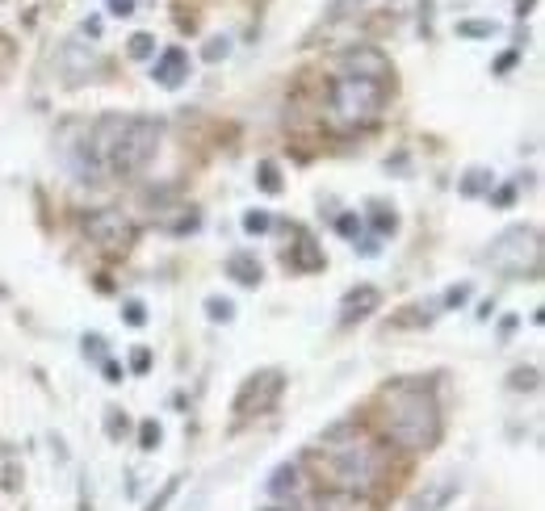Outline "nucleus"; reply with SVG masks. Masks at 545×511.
Masks as SVG:
<instances>
[{"label": "nucleus", "instance_id": "nucleus-23", "mask_svg": "<svg viewBox=\"0 0 545 511\" xmlns=\"http://www.w3.org/2000/svg\"><path fill=\"white\" fill-rule=\"evenodd\" d=\"M139 444H143V449H156V444H160V424H156V419H147V424L139 428Z\"/></svg>", "mask_w": 545, "mask_h": 511}, {"label": "nucleus", "instance_id": "nucleus-34", "mask_svg": "<svg viewBox=\"0 0 545 511\" xmlns=\"http://www.w3.org/2000/svg\"><path fill=\"white\" fill-rule=\"evenodd\" d=\"M101 373L109 377V382H122V369H118V361H101Z\"/></svg>", "mask_w": 545, "mask_h": 511}, {"label": "nucleus", "instance_id": "nucleus-25", "mask_svg": "<svg viewBox=\"0 0 545 511\" xmlns=\"http://www.w3.org/2000/svg\"><path fill=\"white\" fill-rule=\"evenodd\" d=\"M227 51H231V42H227V38H210L202 55H206L210 63H218V59H227Z\"/></svg>", "mask_w": 545, "mask_h": 511}, {"label": "nucleus", "instance_id": "nucleus-20", "mask_svg": "<svg viewBox=\"0 0 545 511\" xmlns=\"http://www.w3.org/2000/svg\"><path fill=\"white\" fill-rule=\"evenodd\" d=\"M457 34H462V38H491L495 26H491V21H462V26H457Z\"/></svg>", "mask_w": 545, "mask_h": 511}, {"label": "nucleus", "instance_id": "nucleus-30", "mask_svg": "<svg viewBox=\"0 0 545 511\" xmlns=\"http://www.w3.org/2000/svg\"><path fill=\"white\" fill-rule=\"evenodd\" d=\"M130 369H135V373H147V369H151V352H147V348H135V357H130Z\"/></svg>", "mask_w": 545, "mask_h": 511}, {"label": "nucleus", "instance_id": "nucleus-29", "mask_svg": "<svg viewBox=\"0 0 545 511\" xmlns=\"http://www.w3.org/2000/svg\"><path fill=\"white\" fill-rule=\"evenodd\" d=\"M101 352H105V340H101V336H84V357L101 361Z\"/></svg>", "mask_w": 545, "mask_h": 511}, {"label": "nucleus", "instance_id": "nucleus-35", "mask_svg": "<svg viewBox=\"0 0 545 511\" xmlns=\"http://www.w3.org/2000/svg\"><path fill=\"white\" fill-rule=\"evenodd\" d=\"M273 511H277V507H273Z\"/></svg>", "mask_w": 545, "mask_h": 511}, {"label": "nucleus", "instance_id": "nucleus-3", "mask_svg": "<svg viewBox=\"0 0 545 511\" xmlns=\"http://www.w3.org/2000/svg\"><path fill=\"white\" fill-rule=\"evenodd\" d=\"M323 461L332 474V491H369L382 474V457L357 424H336L323 436Z\"/></svg>", "mask_w": 545, "mask_h": 511}, {"label": "nucleus", "instance_id": "nucleus-2", "mask_svg": "<svg viewBox=\"0 0 545 511\" xmlns=\"http://www.w3.org/2000/svg\"><path fill=\"white\" fill-rule=\"evenodd\" d=\"M382 428L399 449L424 453L441 440V407L420 382H395L382 390Z\"/></svg>", "mask_w": 545, "mask_h": 511}, {"label": "nucleus", "instance_id": "nucleus-16", "mask_svg": "<svg viewBox=\"0 0 545 511\" xmlns=\"http://www.w3.org/2000/svg\"><path fill=\"white\" fill-rule=\"evenodd\" d=\"M126 55L130 59H151V55H156V38H151V34H130Z\"/></svg>", "mask_w": 545, "mask_h": 511}, {"label": "nucleus", "instance_id": "nucleus-5", "mask_svg": "<svg viewBox=\"0 0 545 511\" xmlns=\"http://www.w3.org/2000/svg\"><path fill=\"white\" fill-rule=\"evenodd\" d=\"M487 264L504 277H537L541 269V235L537 227H508L491 239Z\"/></svg>", "mask_w": 545, "mask_h": 511}, {"label": "nucleus", "instance_id": "nucleus-9", "mask_svg": "<svg viewBox=\"0 0 545 511\" xmlns=\"http://www.w3.org/2000/svg\"><path fill=\"white\" fill-rule=\"evenodd\" d=\"M378 306H382V294L374 285H357V290H348L344 302H340V323H361V319L374 315Z\"/></svg>", "mask_w": 545, "mask_h": 511}, {"label": "nucleus", "instance_id": "nucleus-10", "mask_svg": "<svg viewBox=\"0 0 545 511\" xmlns=\"http://www.w3.org/2000/svg\"><path fill=\"white\" fill-rule=\"evenodd\" d=\"M344 68L353 72V76H374V80H390V63L382 51L374 47H357V51H348L344 55Z\"/></svg>", "mask_w": 545, "mask_h": 511}, {"label": "nucleus", "instance_id": "nucleus-12", "mask_svg": "<svg viewBox=\"0 0 545 511\" xmlns=\"http://www.w3.org/2000/svg\"><path fill=\"white\" fill-rule=\"evenodd\" d=\"M290 264H294V269H302V273L323 269V252L315 248V239H311L307 231H298V248H294V256H290Z\"/></svg>", "mask_w": 545, "mask_h": 511}, {"label": "nucleus", "instance_id": "nucleus-8", "mask_svg": "<svg viewBox=\"0 0 545 511\" xmlns=\"http://www.w3.org/2000/svg\"><path fill=\"white\" fill-rule=\"evenodd\" d=\"M151 80L164 84V88H177L189 80V55L181 47H164L156 55V63H151Z\"/></svg>", "mask_w": 545, "mask_h": 511}, {"label": "nucleus", "instance_id": "nucleus-7", "mask_svg": "<svg viewBox=\"0 0 545 511\" xmlns=\"http://www.w3.org/2000/svg\"><path fill=\"white\" fill-rule=\"evenodd\" d=\"M281 390H286V377L281 369H265V373H252L244 386L235 394V415H265L277 407Z\"/></svg>", "mask_w": 545, "mask_h": 511}, {"label": "nucleus", "instance_id": "nucleus-31", "mask_svg": "<svg viewBox=\"0 0 545 511\" xmlns=\"http://www.w3.org/2000/svg\"><path fill=\"white\" fill-rule=\"evenodd\" d=\"M466 298H470V285H457V290L445 294V306H462Z\"/></svg>", "mask_w": 545, "mask_h": 511}, {"label": "nucleus", "instance_id": "nucleus-28", "mask_svg": "<svg viewBox=\"0 0 545 511\" xmlns=\"http://www.w3.org/2000/svg\"><path fill=\"white\" fill-rule=\"evenodd\" d=\"M105 9L114 17H135V0H105Z\"/></svg>", "mask_w": 545, "mask_h": 511}, {"label": "nucleus", "instance_id": "nucleus-18", "mask_svg": "<svg viewBox=\"0 0 545 511\" xmlns=\"http://www.w3.org/2000/svg\"><path fill=\"white\" fill-rule=\"evenodd\" d=\"M269 227H273L269 210H248V214H244V231H248V235H265Z\"/></svg>", "mask_w": 545, "mask_h": 511}, {"label": "nucleus", "instance_id": "nucleus-4", "mask_svg": "<svg viewBox=\"0 0 545 511\" xmlns=\"http://www.w3.org/2000/svg\"><path fill=\"white\" fill-rule=\"evenodd\" d=\"M386 93H390L386 80L344 72L340 80H332V105H327V118H332L336 130H365V126L378 122Z\"/></svg>", "mask_w": 545, "mask_h": 511}, {"label": "nucleus", "instance_id": "nucleus-27", "mask_svg": "<svg viewBox=\"0 0 545 511\" xmlns=\"http://www.w3.org/2000/svg\"><path fill=\"white\" fill-rule=\"evenodd\" d=\"M122 315H126V323H130V327H143V323H147V310H143V302H126Z\"/></svg>", "mask_w": 545, "mask_h": 511}, {"label": "nucleus", "instance_id": "nucleus-17", "mask_svg": "<svg viewBox=\"0 0 545 511\" xmlns=\"http://www.w3.org/2000/svg\"><path fill=\"white\" fill-rule=\"evenodd\" d=\"M206 315H210L214 323H231V319H235V302L214 294V298H206Z\"/></svg>", "mask_w": 545, "mask_h": 511}, {"label": "nucleus", "instance_id": "nucleus-15", "mask_svg": "<svg viewBox=\"0 0 545 511\" xmlns=\"http://www.w3.org/2000/svg\"><path fill=\"white\" fill-rule=\"evenodd\" d=\"M495 181H491V172H483V168H470L466 176H462V193L466 197H478V193H487Z\"/></svg>", "mask_w": 545, "mask_h": 511}, {"label": "nucleus", "instance_id": "nucleus-1", "mask_svg": "<svg viewBox=\"0 0 545 511\" xmlns=\"http://www.w3.org/2000/svg\"><path fill=\"white\" fill-rule=\"evenodd\" d=\"M160 147V122L156 118H135V114H105L93 122L89 139H84V155L89 164L80 172L93 181H122L151 164V155Z\"/></svg>", "mask_w": 545, "mask_h": 511}, {"label": "nucleus", "instance_id": "nucleus-26", "mask_svg": "<svg viewBox=\"0 0 545 511\" xmlns=\"http://www.w3.org/2000/svg\"><path fill=\"white\" fill-rule=\"evenodd\" d=\"M374 227H378L382 235H395V231H399V218H395V210H378V218H374Z\"/></svg>", "mask_w": 545, "mask_h": 511}, {"label": "nucleus", "instance_id": "nucleus-32", "mask_svg": "<svg viewBox=\"0 0 545 511\" xmlns=\"http://www.w3.org/2000/svg\"><path fill=\"white\" fill-rule=\"evenodd\" d=\"M122 428H126V419H118V411H109V419H105V432L118 440V436H122Z\"/></svg>", "mask_w": 545, "mask_h": 511}, {"label": "nucleus", "instance_id": "nucleus-13", "mask_svg": "<svg viewBox=\"0 0 545 511\" xmlns=\"http://www.w3.org/2000/svg\"><path fill=\"white\" fill-rule=\"evenodd\" d=\"M298 461H286V465H277L273 478H269V495L273 499H286V495H298Z\"/></svg>", "mask_w": 545, "mask_h": 511}, {"label": "nucleus", "instance_id": "nucleus-14", "mask_svg": "<svg viewBox=\"0 0 545 511\" xmlns=\"http://www.w3.org/2000/svg\"><path fill=\"white\" fill-rule=\"evenodd\" d=\"M369 503L357 499L353 491H327L323 499H315V511H365Z\"/></svg>", "mask_w": 545, "mask_h": 511}, {"label": "nucleus", "instance_id": "nucleus-6", "mask_svg": "<svg viewBox=\"0 0 545 511\" xmlns=\"http://www.w3.org/2000/svg\"><path fill=\"white\" fill-rule=\"evenodd\" d=\"M84 235H89L101 252L126 256L130 248H135L139 227H135V222H130L122 210H93L89 218H84Z\"/></svg>", "mask_w": 545, "mask_h": 511}, {"label": "nucleus", "instance_id": "nucleus-22", "mask_svg": "<svg viewBox=\"0 0 545 511\" xmlns=\"http://www.w3.org/2000/svg\"><path fill=\"white\" fill-rule=\"evenodd\" d=\"M361 5H365V0H332V5H327V21H340V17H348Z\"/></svg>", "mask_w": 545, "mask_h": 511}, {"label": "nucleus", "instance_id": "nucleus-24", "mask_svg": "<svg viewBox=\"0 0 545 511\" xmlns=\"http://www.w3.org/2000/svg\"><path fill=\"white\" fill-rule=\"evenodd\" d=\"M336 231H340L344 239H357V235H361V218H357V214H344V218H336Z\"/></svg>", "mask_w": 545, "mask_h": 511}, {"label": "nucleus", "instance_id": "nucleus-19", "mask_svg": "<svg viewBox=\"0 0 545 511\" xmlns=\"http://www.w3.org/2000/svg\"><path fill=\"white\" fill-rule=\"evenodd\" d=\"M537 382H541V373L529 365V369H512V377H508V386L512 390H537Z\"/></svg>", "mask_w": 545, "mask_h": 511}, {"label": "nucleus", "instance_id": "nucleus-33", "mask_svg": "<svg viewBox=\"0 0 545 511\" xmlns=\"http://www.w3.org/2000/svg\"><path fill=\"white\" fill-rule=\"evenodd\" d=\"M172 491H177V478H172V482H168V486H164V495H160V499H156V503H151V507H147V511H164V503H168V499H172Z\"/></svg>", "mask_w": 545, "mask_h": 511}, {"label": "nucleus", "instance_id": "nucleus-21", "mask_svg": "<svg viewBox=\"0 0 545 511\" xmlns=\"http://www.w3.org/2000/svg\"><path fill=\"white\" fill-rule=\"evenodd\" d=\"M260 189H265V193H277L281 189V176H277V164H260Z\"/></svg>", "mask_w": 545, "mask_h": 511}, {"label": "nucleus", "instance_id": "nucleus-11", "mask_svg": "<svg viewBox=\"0 0 545 511\" xmlns=\"http://www.w3.org/2000/svg\"><path fill=\"white\" fill-rule=\"evenodd\" d=\"M227 277L239 281V285H260V264L252 252H235L227 256Z\"/></svg>", "mask_w": 545, "mask_h": 511}]
</instances>
